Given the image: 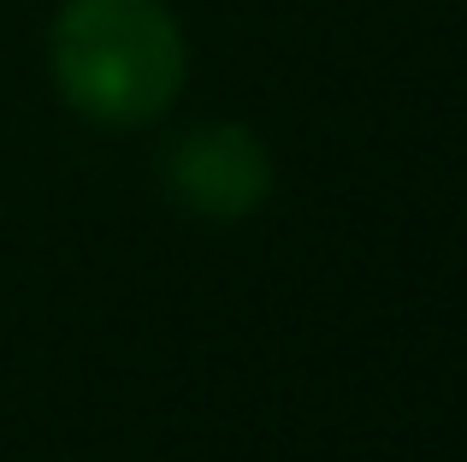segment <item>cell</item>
I'll return each mask as SVG.
<instances>
[{
	"instance_id": "6da1fadb",
	"label": "cell",
	"mask_w": 467,
	"mask_h": 462,
	"mask_svg": "<svg viewBox=\"0 0 467 462\" xmlns=\"http://www.w3.org/2000/svg\"><path fill=\"white\" fill-rule=\"evenodd\" d=\"M59 83L95 119H149L183 78L178 30L154 0H78L59 24Z\"/></svg>"
},
{
	"instance_id": "7a4b0ae2",
	"label": "cell",
	"mask_w": 467,
	"mask_h": 462,
	"mask_svg": "<svg viewBox=\"0 0 467 462\" xmlns=\"http://www.w3.org/2000/svg\"><path fill=\"white\" fill-rule=\"evenodd\" d=\"M166 184L202 220H243L266 196V154L249 131L207 125L166 154Z\"/></svg>"
}]
</instances>
